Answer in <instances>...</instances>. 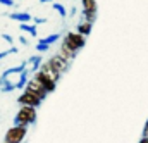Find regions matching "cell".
<instances>
[{"instance_id": "cell-1", "label": "cell", "mask_w": 148, "mask_h": 143, "mask_svg": "<svg viewBox=\"0 0 148 143\" xmlns=\"http://www.w3.org/2000/svg\"><path fill=\"white\" fill-rule=\"evenodd\" d=\"M35 122H36V109L21 105V109L17 110V114L14 116V126L28 128L29 124H35Z\"/></svg>"}, {"instance_id": "cell-2", "label": "cell", "mask_w": 148, "mask_h": 143, "mask_svg": "<svg viewBox=\"0 0 148 143\" xmlns=\"http://www.w3.org/2000/svg\"><path fill=\"white\" fill-rule=\"evenodd\" d=\"M28 135V128H23V126H12L7 129L5 133V138L3 143H23L24 138Z\"/></svg>"}, {"instance_id": "cell-3", "label": "cell", "mask_w": 148, "mask_h": 143, "mask_svg": "<svg viewBox=\"0 0 148 143\" xmlns=\"http://www.w3.org/2000/svg\"><path fill=\"white\" fill-rule=\"evenodd\" d=\"M62 43H64L66 47H69L71 50L77 52V50H81V48L86 45V38L81 36L79 33H76V31H69L67 35L62 38Z\"/></svg>"}, {"instance_id": "cell-4", "label": "cell", "mask_w": 148, "mask_h": 143, "mask_svg": "<svg viewBox=\"0 0 148 143\" xmlns=\"http://www.w3.org/2000/svg\"><path fill=\"white\" fill-rule=\"evenodd\" d=\"M17 104L19 105H26V107H33V109H38L41 105V100L35 97L33 93H29V91H26V90H23V93L17 97Z\"/></svg>"}, {"instance_id": "cell-5", "label": "cell", "mask_w": 148, "mask_h": 143, "mask_svg": "<svg viewBox=\"0 0 148 143\" xmlns=\"http://www.w3.org/2000/svg\"><path fill=\"white\" fill-rule=\"evenodd\" d=\"M33 79L36 81L38 85H41L48 93H52V91H55V88H57V83H53L47 74H43L41 71H36L35 74H33Z\"/></svg>"}, {"instance_id": "cell-6", "label": "cell", "mask_w": 148, "mask_h": 143, "mask_svg": "<svg viewBox=\"0 0 148 143\" xmlns=\"http://www.w3.org/2000/svg\"><path fill=\"white\" fill-rule=\"evenodd\" d=\"M24 90H26V91H29V93H33L35 97H38L41 102H43V100L48 97V91H47V90H45L41 85H38V83L35 81V79H33V78L28 81V85H26V88H24Z\"/></svg>"}, {"instance_id": "cell-7", "label": "cell", "mask_w": 148, "mask_h": 143, "mask_svg": "<svg viewBox=\"0 0 148 143\" xmlns=\"http://www.w3.org/2000/svg\"><path fill=\"white\" fill-rule=\"evenodd\" d=\"M48 64H50L57 72H60V74H66V72L69 71V67H71V62L64 60V59H62L60 55H57V54L48 59Z\"/></svg>"}, {"instance_id": "cell-8", "label": "cell", "mask_w": 148, "mask_h": 143, "mask_svg": "<svg viewBox=\"0 0 148 143\" xmlns=\"http://www.w3.org/2000/svg\"><path fill=\"white\" fill-rule=\"evenodd\" d=\"M40 71L43 72V74H47V76H48V78H50L53 83H59V79H60V76H62L60 72L55 71V69H53V67H52L48 62H43V64L40 66Z\"/></svg>"}, {"instance_id": "cell-9", "label": "cell", "mask_w": 148, "mask_h": 143, "mask_svg": "<svg viewBox=\"0 0 148 143\" xmlns=\"http://www.w3.org/2000/svg\"><path fill=\"white\" fill-rule=\"evenodd\" d=\"M7 17H10L12 21H17L21 24H28L29 21H33V16L29 12H10V14H3Z\"/></svg>"}, {"instance_id": "cell-10", "label": "cell", "mask_w": 148, "mask_h": 143, "mask_svg": "<svg viewBox=\"0 0 148 143\" xmlns=\"http://www.w3.org/2000/svg\"><path fill=\"white\" fill-rule=\"evenodd\" d=\"M57 55H60L64 60H67V62H73L74 59L77 57V52H74V50H71L69 47H66L64 43L60 45V50H59V54Z\"/></svg>"}, {"instance_id": "cell-11", "label": "cell", "mask_w": 148, "mask_h": 143, "mask_svg": "<svg viewBox=\"0 0 148 143\" xmlns=\"http://www.w3.org/2000/svg\"><path fill=\"white\" fill-rule=\"evenodd\" d=\"M26 62H28V66H29L28 71L33 72V74H35L36 71H40V66L43 64V62H41V55H33V57H29Z\"/></svg>"}, {"instance_id": "cell-12", "label": "cell", "mask_w": 148, "mask_h": 143, "mask_svg": "<svg viewBox=\"0 0 148 143\" xmlns=\"http://www.w3.org/2000/svg\"><path fill=\"white\" fill-rule=\"evenodd\" d=\"M28 81H29V71L26 69V71H23L19 74V79L14 83V85H16V90H24L26 85H28Z\"/></svg>"}, {"instance_id": "cell-13", "label": "cell", "mask_w": 148, "mask_h": 143, "mask_svg": "<svg viewBox=\"0 0 148 143\" xmlns=\"http://www.w3.org/2000/svg\"><path fill=\"white\" fill-rule=\"evenodd\" d=\"M91 28H93V24H90V23H83V21H79V24L76 26V33H79L81 36H86L91 33Z\"/></svg>"}, {"instance_id": "cell-14", "label": "cell", "mask_w": 148, "mask_h": 143, "mask_svg": "<svg viewBox=\"0 0 148 143\" xmlns=\"http://www.w3.org/2000/svg\"><path fill=\"white\" fill-rule=\"evenodd\" d=\"M81 21H83V23H90V24H95V21H97V12L81 10Z\"/></svg>"}, {"instance_id": "cell-15", "label": "cell", "mask_w": 148, "mask_h": 143, "mask_svg": "<svg viewBox=\"0 0 148 143\" xmlns=\"http://www.w3.org/2000/svg\"><path fill=\"white\" fill-rule=\"evenodd\" d=\"M59 38H60V33H53V35L45 36V38H40L38 43H45V45H50V47H52L55 41H59Z\"/></svg>"}, {"instance_id": "cell-16", "label": "cell", "mask_w": 148, "mask_h": 143, "mask_svg": "<svg viewBox=\"0 0 148 143\" xmlns=\"http://www.w3.org/2000/svg\"><path fill=\"white\" fill-rule=\"evenodd\" d=\"M83 10H90V12H97V0H81Z\"/></svg>"}, {"instance_id": "cell-17", "label": "cell", "mask_w": 148, "mask_h": 143, "mask_svg": "<svg viewBox=\"0 0 148 143\" xmlns=\"http://www.w3.org/2000/svg\"><path fill=\"white\" fill-rule=\"evenodd\" d=\"M19 30L24 31V33H29L31 36H36L38 31H36V24H19Z\"/></svg>"}, {"instance_id": "cell-18", "label": "cell", "mask_w": 148, "mask_h": 143, "mask_svg": "<svg viewBox=\"0 0 148 143\" xmlns=\"http://www.w3.org/2000/svg\"><path fill=\"white\" fill-rule=\"evenodd\" d=\"M52 7H53V10H57V12H59V16H60L62 19H66V17H67V9L64 7V3L53 2V3H52Z\"/></svg>"}, {"instance_id": "cell-19", "label": "cell", "mask_w": 148, "mask_h": 143, "mask_svg": "<svg viewBox=\"0 0 148 143\" xmlns=\"http://www.w3.org/2000/svg\"><path fill=\"white\" fill-rule=\"evenodd\" d=\"M12 90H16V85H14L10 79H7V81L0 86V91H2V93H9V91H12Z\"/></svg>"}, {"instance_id": "cell-20", "label": "cell", "mask_w": 148, "mask_h": 143, "mask_svg": "<svg viewBox=\"0 0 148 143\" xmlns=\"http://www.w3.org/2000/svg\"><path fill=\"white\" fill-rule=\"evenodd\" d=\"M19 50H17V47H10L9 50H3V52H0V60L2 59H5L7 55H10V54H17Z\"/></svg>"}, {"instance_id": "cell-21", "label": "cell", "mask_w": 148, "mask_h": 143, "mask_svg": "<svg viewBox=\"0 0 148 143\" xmlns=\"http://www.w3.org/2000/svg\"><path fill=\"white\" fill-rule=\"evenodd\" d=\"M36 50L41 54V52H48L50 50V45H45V43H36Z\"/></svg>"}, {"instance_id": "cell-22", "label": "cell", "mask_w": 148, "mask_h": 143, "mask_svg": "<svg viewBox=\"0 0 148 143\" xmlns=\"http://www.w3.org/2000/svg\"><path fill=\"white\" fill-rule=\"evenodd\" d=\"M47 21H48L47 17H33V23H35V24H45Z\"/></svg>"}, {"instance_id": "cell-23", "label": "cell", "mask_w": 148, "mask_h": 143, "mask_svg": "<svg viewBox=\"0 0 148 143\" xmlns=\"http://www.w3.org/2000/svg\"><path fill=\"white\" fill-rule=\"evenodd\" d=\"M2 38H3V40H5L7 43H10V45L14 47V38H12L10 35H7V33H3V35H2Z\"/></svg>"}, {"instance_id": "cell-24", "label": "cell", "mask_w": 148, "mask_h": 143, "mask_svg": "<svg viewBox=\"0 0 148 143\" xmlns=\"http://www.w3.org/2000/svg\"><path fill=\"white\" fill-rule=\"evenodd\" d=\"M0 3H2V5H5V7H14V5H16V2H14V0H0Z\"/></svg>"}, {"instance_id": "cell-25", "label": "cell", "mask_w": 148, "mask_h": 143, "mask_svg": "<svg viewBox=\"0 0 148 143\" xmlns=\"http://www.w3.org/2000/svg\"><path fill=\"white\" fill-rule=\"evenodd\" d=\"M19 43H21V45H26V47L29 45V41H28V38H26V36H19Z\"/></svg>"}, {"instance_id": "cell-26", "label": "cell", "mask_w": 148, "mask_h": 143, "mask_svg": "<svg viewBox=\"0 0 148 143\" xmlns=\"http://www.w3.org/2000/svg\"><path fill=\"white\" fill-rule=\"evenodd\" d=\"M141 136H148V119H147V122H145V128H143V133H141Z\"/></svg>"}, {"instance_id": "cell-27", "label": "cell", "mask_w": 148, "mask_h": 143, "mask_svg": "<svg viewBox=\"0 0 148 143\" xmlns=\"http://www.w3.org/2000/svg\"><path fill=\"white\" fill-rule=\"evenodd\" d=\"M138 143H148V136H141V138H140V142Z\"/></svg>"}, {"instance_id": "cell-28", "label": "cell", "mask_w": 148, "mask_h": 143, "mask_svg": "<svg viewBox=\"0 0 148 143\" xmlns=\"http://www.w3.org/2000/svg\"><path fill=\"white\" fill-rule=\"evenodd\" d=\"M76 12H77V9L73 7V9H71V12H69V16H76Z\"/></svg>"}, {"instance_id": "cell-29", "label": "cell", "mask_w": 148, "mask_h": 143, "mask_svg": "<svg viewBox=\"0 0 148 143\" xmlns=\"http://www.w3.org/2000/svg\"><path fill=\"white\" fill-rule=\"evenodd\" d=\"M48 2H52V0H40V3H48Z\"/></svg>"}, {"instance_id": "cell-30", "label": "cell", "mask_w": 148, "mask_h": 143, "mask_svg": "<svg viewBox=\"0 0 148 143\" xmlns=\"http://www.w3.org/2000/svg\"><path fill=\"white\" fill-rule=\"evenodd\" d=\"M23 143H24V142H23Z\"/></svg>"}]
</instances>
